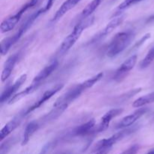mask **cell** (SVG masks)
I'll return each instance as SVG.
<instances>
[{
    "label": "cell",
    "mask_w": 154,
    "mask_h": 154,
    "mask_svg": "<svg viewBox=\"0 0 154 154\" xmlns=\"http://www.w3.org/2000/svg\"><path fill=\"white\" fill-rule=\"evenodd\" d=\"M103 73L100 72V73L93 76L92 78L86 80L84 82L74 86L73 87L69 89L66 93H65L63 96H61L59 99H57L55 103L54 104V106H57V105H69L75 99H78L84 92H85L86 90L91 88L95 84H97L103 78Z\"/></svg>",
    "instance_id": "cell-1"
},
{
    "label": "cell",
    "mask_w": 154,
    "mask_h": 154,
    "mask_svg": "<svg viewBox=\"0 0 154 154\" xmlns=\"http://www.w3.org/2000/svg\"><path fill=\"white\" fill-rule=\"evenodd\" d=\"M135 35V32L132 30H126L117 33L108 45L107 56L110 58H114L121 54L132 43Z\"/></svg>",
    "instance_id": "cell-2"
},
{
    "label": "cell",
    "mask_w": 154,
    "mask_h": 154,
    "mask_svg": "<svg viewBox=\"0 0 154 154\" xmlns=\"http://www.w3.org/2000/svg\"><path fill=\"white\" fill-rule=\"evenodd\" d=\"M94 21L93 17H90L86 19L81 20L74 27L73 30L65 38L64 40L62 42L61 45L59 48L58 54L60 56H63L75 45L77 41L80 38L83 32L90 26Z\"/></svg>",
    "instance_id": "cell-3"
},
{
    "label": "cell",
    "mask_w": 154,
    "mask_h": 154,
    "mask_svg": "<svg viewBox=\"0 0 154 154\" xmlns=\"http://www.w3.org/2000/svg\"><path fill=\"white\" fill-rule=\"evenodd\" d=\"M41 14H42V12L40 11V10H38L37 11L35 12L34 14H32L31 16L23 23V25L20 27L18 31L15 34H14L12 36H10V37L5 38L3 39V40L2 41L1 47H0V48H1L0 49H1L2 55H5V54L10 51L11 48L13 45H14L20 39V38L22 37L23 35L28 30V29L32 25V23L35 22V20Z\"/></svg>",
    "instance_id": "cell-4"
},
{
    "label": "cell",
    "mask_w": 154,
    "mask_h": 154,
    "mask_svg": "<svg viewBox=\"0 0 154 154\" xmlns=\"http://www.w3.org/2000/svg\"><path fill=\"white\" fill-rule=\"evenodd\" d=\"M135 130H136V128L135 127L130 128V129H123V130L120 131V132L114 134V135H111L109 138L101 140V141H99V142L96 144L94 149H93V151L96 153V151L101 150V149H111L113 146H114L116 143H117L119 141H120V140H122L123 138H124L125 137L128 136V135H129L130 134H132V132H135Z\"/></svg>",
    "instance_id": "cell-5"
},
{
    "label": "cell",
    "mask_w": 154,
    "mask_h": 154,
    "mask_svg": "<svg viewBox=\"0 0 154 154\" xmlns=\"http://www.w3.org/2000/svg\"><path fill=\"white\" fill-rule=\"evenodd\" d=\"M33 6H35V5L30 1L29 2H28L27 4H26L25 5L23 6L15 14L12 15V16L5 19L2 22L1 26H0L1 32H8L14 29V27L17 26V24L18 22L20 21V20L22 15L29 8L33 7Z\"/></svg>",
    "instance_id": "cell-6"
},
{
    "label": "cell",
    "mask_w": 154,
    "mask_h": 154,
    "mask_svg": "<svg viewBox=\"0 0 154 154\" xmlns=\"http://www.w3.org/2000/svg\"><path fill=\"white\" fill-rule=\"evenodd\" d=\"M63 87H64L63 84H59L55 85L54 87H53L52 88L49 89L48 90L45 91L37 101H35L32 105H30L29 108H27L25 111H23L22 114L23 115V117H26V115L29 114L30 113L34 111L35 110L40 108V107L42 106L43 104H45L47 101L49 100V99H51L54 95L57 94L59 91H60V90L63 88Z\"/></svg>",
    "instance_id": "cell-7"
},
{
    "label": "cell",
    "mask_w": 154,
    "mask_h": 154,
    "mask_svg": "<svg viewBox=\"0 0 154 154\" xmlns=\"http://www.w3.org/2000/svg\"><path fill=\"white\" fill-rule=\"evenodd\" d=\"M137 60H138V57L137 55H132L130 57L125 60L120 67L116 70L115 73H114L113 79L117 82H120L123 81L126 75H128L129 72L135 67L136 65Z\"/></svg>",
    "instance_id": "cell-8"
},
{
    "label": "cell",
    "mask_w": 154,
    "mask_h": 154,
    "mask_svg": "<svg viewBox=\"0 0 154 154\" xmlns=\"http://www.w3.org/2000/svg\"><path fill=\"white\" fill-rule=\"evenodd\" d=\"M148 111L147 108H139L138 110L134 111L129 115L123 117L117 125L115 128L117 129H125L129 128V126H132L137 120H139L143 115Z\"/></svg>",
    "instance_id": "cell-9"
},
{
    "label": "cell",
    "mask_w": 154,
    "mask_h": 154,
    "mask_svg": "<svg viewBox=\"0 0 154 154\" xmlns=\"http://www.w3.org/2000/svg\"><path fill=\"white\" fill-rule=\"evenodd\" d=\"M26 78L27 75L26 74H23L12 85L9 86L2 93L1 96H0V102H1L2 105L5 102H8V101L9 102L10 99L17 94L16 93L20 88L21 86L25 83V81H26Z\"/></svg>",
    "instance_id": "cell-10"
},
{
    "label": "cell",
    "mask_w": 154,
    "mask_h": 154,
    "mask_svg": "<svg viewBox=\"0 0 154 154\" xmlns=\"http://www.w3.org/2000/svg\"><path fill=\"white\" fill-rule=\"evenodd\" d=\"M123 109L122 108H114V109L110 110L106 113L103 117L101 118L100 123L95 129V133L96 132H102L106 130L109 126L111 120L114 118L117 117V116L120 115L123 113Z\"/></svg>",
    "instance_id": "cell-11"
},
{
    "label": "cell",
    "mask_w": 154,
    "mask_h": 154,
    "mask_svg": "<svg viewBox=\"0 0 154 154\" xmlns=\"http://www.w3.org/2000/svg\"><path fill=\"white\" fill-rule=\"evenodd\" d=\"M59 63L57 60L52 61L50 64H48V66H45L43 69H42V70L38 72V74L35 77L32 83H35V84L41 86L42 84V83H43L47 78H49L51 75V74H52L54 71H56V69H57Z\"/></svg>",
    "instance_id": "cell-12"
},
{
    "label": "cell",
    "mask_w": 154,
    "mask_h": 154,
    "mask_svg": "<svg viewBox=\"0 0 154 154\" xmlns=\"http://www.w3.org/2000/svg\"><path fill=\"white\" fill-rule=\"evenodd\" d=\"M95 127H96V121L94 119H91L87 123L77 126L72 130L71 135L75 137H84L92 135L95 133Z\"/></svg>",
    "instance_id": "cell-13"
},
{
    "label": "cell",
    "mask_w": 154,
    "mask_h": 154,
    "mask_svg": "<svg viewBox=\"0 0 154 154\" xmlns=\"http://www.w3.org/2000/svg\"><path fill=\"white\" fill-rule=\"evenodd\" d=\"M23 117H24L21 112L5 125V126L2 129L1 132H0V140H1V141H3L5 138H7L12 132H14L20 126Z\"/></svg>",
    "instance_id": "cell-14"
},
{
    "label": "cell",
    "mask_w": 154,
    "mask_h": 154,
    "mask_svg": "<svg viewBox=\"0 0 154 154\" xmlns=\"http://www.w3.org/2000/svg\"><path fill=\"white\" fill-rule=\"evenodd\" d=\"M68 107H69V105H57V106H54L53 109L50 112L45 114L44 117H42V118L41 120H38L41 126L42 125H45L47 123H49L51 122L54 121V120H57L67 109Z\"/></svg>",
    "instance_id": "cell-15"
},
{
    "label": "cell",
    "mask_w": 154,
    "mask_h": 154,
    "mask_svg": "<svg viewBox=\"0 0 154 154\" xmlns=\"http://www.w3.org/2000/svg\"><path fill=\"white\" fill-rule=\"evenodd\" d=\"M123 19H124V17L123 15H118L117 17L113 18L109 23L106 25V26L99 33V34L96 35V39H95V42H96V40H100V39L104 38L105 37H106L107 35L111 34L112 32L114 31L115 29H117L120 24L123 23Z\"/></svg>",
    "instance_id": "cell-16"
},
{
    "label": "cell",
    "mask_w": 154,
    "mask_h": 154,
    "mask_svg": "<svg viewBox=\"0 0 154 154\" xmlns=\"http://www.w3.org/2000/svg\"><path fill=\"white\" fill-rule=\"evenodd\" d=\"M20 58V54L16 53L12 55H11L6 60L5 62L4 66H3L2 72L1 79L2 82L5 81L11 75L12 72H13L14 69L15 67V65L17 63L18 60Z\"/></svg>",
    "instance_id": "cell-17"
},
{
    "label": "cell",
    "mask_w": 154,
    "mask_h": 154,
    "mask_svg": "<svg viewBox=\"0 0 154 154\" xmlns=\"http://www.w3.org/2000/svg\"><path fill=\"white\" fill-rule=\"evenodd\" d=\"M80 1L81 0H66V1H65L63 3V5L59 8L55 14L54 15L52 18V22H56V21L61 19L66 13H68L72 8H74L80 2Z\"/></svg>",
    "instance_id": "cell-18"
},
{
    "label": "cell",
    "mask_w": 154,
    "mask_h": 154,
    "mask_svg": "<svg viewBox=\"0 0 154 154\" xmlns=\"http://www.w3.org/2000/svg\"><path fill=\"white\" fill-rule=\"evenodd\" d=\"M41 125L39 123L38 120H32L30 123L26 125L24 130L23 135L22 137V141H21V145L25 146L28 144L31 137L40 129Z\"/></svg>",
    "instance_id": "cell-19"
},
{
    "label": "cell",
    "mask_w": 154,
    "mask_h": 154,
    "mask_svg": "<svg viewBox=\"0 0 154 154\" xmlns=\"http://www.w3.org/2000/svg\"><path fill=\"white\" fill-rule=\"evenodd\" d=\"M39 87H40V86L38 85V84H35V83H32L31 85H29V87H27L26 88L24 89L23 91L20 92V93H17L15 96H14L13 97L10 99V101L8 102V104L11 105V104H14L15 103V102H18V101H20V99H22L23 98L27 96L28 95L32 94V93H34L35 90H37L39 88Z\"/></svg>",
    "instance_id": "cell-20"
},
{
    "label": "cell",
    "mask_w": 154,
    "mask_h": 154,
    "mask_svg": "<svg viewBox=\"0 0 154 154\" xmlns=\"http://www.w3.org/2000/svg\"><path fill=\"white\" fill-rule=\"evenodd\" d=\"M102 0H92L87 6L84 8L81 14V20L91 17L92 14L97 9Z\"/></svg>",
    "instance_id": "cell-21"
},
{
    "label": "cell",
    "mask_w": 154,
    "mask_h": 154,
    "mask_svg": "<svg viewBox=\"0 0 154 154\" xmlns=\"http://www.w3.org/2000/svg\"><path fill=\"white\" fill-rule=\"evenodd\" d=\"M154 102V92L148 93V94L143 96L137 99L135 102L132 103V106L135 108H142L148 104Z\"/></svg>",
    "instance_id": "cell-22"
},
{
    "label": "cell",
    "mask_w": 154,
    "mask_h": 154,
    "mask_svg": "<svg viewBox=\"0 0 154 154\" xmlns=\"http://www.w3.org/2000/svg\"><path fill=\"white\" fill-rule=\"evenodd\" d=\"M154 60V46L152 47L149 51L147 52V55L145 56L144 59L141 60V63H140V68L141 69H147V67L150 66Z\"/></svg>",
    "instance_id": "cell-23"
},
{
    "label": "cell",
    "mask_w": 154,
    "mask_h": 154,
    "mask_svg": "<svg viewBox=\"0 0 154 154\" xmlns=\"http://www.w3.org/2000/svg\"><path fill=\"white\" fill-rule=\"evenodd\" d=\"M15 142H16V139L13 137V138L7 139L5 142L2 143L1 147H0V154H7L15 144Z\"/></svg>",
    "instance_id": "cell-24"
},
{
    "label": "cell",
    "mask_w": 154,
    "mask_h": 154,
    "mask_svg": "<svg viewBox=\"0 0 154 154\" xmlns=\"http://www.w3.org/2000/svg\"><path fill=\"white\" fill-rule=\"evenodd\" d=\"M141 1H142V0H125V1H123V2H122L121 4L118 6V8H117V10H118L119 11L125 10V9L128 8L129 7H130L131 5H133L136 4V3L139 2H141Z\"/></svg>",
    "instance_id": "cell-25"
},
{
    "label": "cell",
    "mask_w": 154,
    "mask_h": 154,
    "mask_svg": "<svg viewBox=\"0 0 154 154\" xmlns=\"http://www.w3.org/2000/svg\"><path fill=\"white\" fill-rule=\"evenodd\" d=\"M57 143V140H55V141H50V142L47 143L42 149L41 150L40 153L38 154H48L50 152V150L56 145V144Z\"/></svg>",
    "instance_id": "cell-26"
},
{
    "label": "cell",
    "mask_w": 154,
    "mask_h": 154,
    "mask_svg": "<svg viewBox=\"0 0 154 154\" xmlns=\"http://www.w3.org/2000/svg\"><path fill=\"white\" fill-rule=\"evenodd\" d=\"M140 149V146L138 144H134V145L131 146L130 147L123 151V153L120 154H137Z\"/></svg>",
    "instance_id": "cell-27"
},
{
    "label": "cell",
    "mask_w": 154,
    "mask_h": 154,
    "mask_svg": "<svg viewBox=\"0 0 154 154\" xmlns=\"http://www.w3.org/2000/svg\"><path fill=\"white\" fill-rule=\"evenodd\" d=\"M54 1H55V0H48V1H47L46 4L45 5V6L40 9L41 11L42 12V14L45 13V12H47L48 11H49L50 9H51V8L52 7L53 4H54Z\"/></svg>",
    "instance_id": "cell-28"
},
{
    "label": "cell",
    "mask_w": 154,
    "mask_h": 154,
    "mask_svg": "<svg viewBox=\"0 0 154 154\" xmlns=\"http://www.w3.org/2000/svg\"><path fill=\"white\" fill-rule=\"evenodd\" d=\"M111 150L110 148H104V149H101V150H98L96 151L95 154H108Z\"/></svg>",
    "instance_id": "cell-29"
},
{
    "label": "cell",
    "mask_w": 154,
    "mask_h": 154,
    "mask_svg": "<svg viewBox=\"0 0 154 154\" xmlns=\"http://www.w3.org/2000/svg\"><path fill=\"white\" fill-rule=\"evenodd\" d=\"M154 20V14L152 15L151 17H150V18L148 19V22H150V21H153Z\"/></svg>",
    "instance_id": "cell-30"
},
{
    "label": "cell",
    "mask_w": 154,
    "mask_h": 154,
    "mask_svg": "<svg viewBox=\"0 0 154 154\" xmlns=\"http://www.w3.org/2000/svg\"><path fill=\"white\" fill-rule=\"evenodd\" d=\"M147 154H154V149H153V150H150V151H149Z\"/></svg>",
    "instance_id": "cell-31"
},
{
    "label": "cell",
    "mask_w": 154,
    "mask_h": 154,
    "mask_svg": "<svg viewBox=\"0 0 154 154\" xmlns=\"http://www.w3.org/2000/svg\"><path fill=\"white\" fill-rule=\"evenodd\" d=\"M153 118H154V114H153Z\"/></svg>",
    "instance_id": "cell-32"
}]
</instances>
